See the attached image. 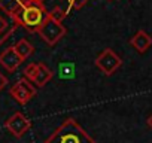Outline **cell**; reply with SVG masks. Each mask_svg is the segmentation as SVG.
<instances>
[{"instance_id":"cell-6","label":"cell","mask_w":152,"mask_h":143,"mask_svg":"<svg viewBox=\"0 0 152 143\" xmlns=\"http://www.w3.org/2000/svg\"><path fill=\"white\" fill-rule=\"evenodd\" d=\"M5 128L15 136L17 139H21L30 128H31V119H28L24 113L15 112L12 116H9L5 122Z\"/></svg>"},{"instance_id":"cell-1","label":"cell","mask_w":152,"mask_h":143,"mask_svg":"<svg viewBox=\"0 0 152 143\" xmlns=\"http://www.w3.org/2000/svg\"><path fill=\"white\" fill-rule=\"evenodd\" d=\"M11 12L18 27L21 26L31 33H37L39 27L48 15L43 3L36 0H18L17 6L11 9Z\"/></svg>"},{"instance_id":"cell-14","label":"cell","mask_w":152,"mask_h":143,"mask_svg":"<svg viewBox=\"0 0 152 143\" xmlns=\"http://www.w3.org/2000/svg\"><path fill=\"white\" fill-rule=\"evenodd\" d=\"M87 2H88V0H69V6H70V8H75V9H79V8H82Z\"/></svg>"},{"instance_id":"cell-7","label":"cell","mask_w":152,"mask_h":143,"mask_svg":"<svg viewBox=\"0 0 152 143\" xmlns=\"http://www.w3.org/2000/svg\"><path fill=\"white\" fill-rule=\"evenodd\" d=\"M18 24L14 20V15L11 9H8L2 2H0V45H2L12 33L17 30Z\"/></svg>"},{"instance_id":"cell-8","label":"cell","mask_w":152,"mask_h":143,"mask_svg":"<svg viewBox=\"0 0 152 143\" xmlns=\"http://www.w3.org/2000/svg\"><path fill=\"white\" fill-rule=\"evenodd\" d=\"M23 60L20 58V55L15 52L14 46L6 48L2 54H0V64H2L8 72H15L20 66H21Z\"/></svg>"},{"instance_id":"cell-11","label":"cell","mask_w":152,"mask_h":143,"mask_svg":"<svg viewBox=\"0 0 152 143\" xmlns=\"http://www.w3.org/2000/svg\"><path fill=\"white\" fill-rule=\"evenodd\" d=\"M14 49H15V52L20 55V58L24 61V60H27L33 52H34V46L27 40V39H20L15 45H14Z\"/></svg>"},{"instance_id":"cell-4","label":"cell","mask_w":152,"mask_h":143,"mask_svg":"<svg viewBox=\"0 0 152 143\" xmlns=\"http://www.w3.org/2000/svg\"><path fill=\"white\" fill-rule=\"evenodd\" d=\"M121 64H122V60H121L119 55H118L113 49H110V48L104 49V51L96 58V66L102 70V73L106 75V76H112L115 72L121 67Z\"/></svg>"},{"instance_id":"cell-5","label":"cell","mask_w":152,"mask_h":143,"mask_svg":"<svg viewBox=\"0 0 152 143\" xmlns=\"http://www.w3.org/2000/svg\"><path fill=\"white\" fill-rule=\"evenodd\" d=\"M9 94H11L20 104H27V103L37 94V90H36V87H34L28 79L23 78V79L17 81V82L11 87Z\"/></svg>"},{"instance_id":"cell-12","label":"cell","mask_w":152,"mask_h":143,"mask_svg":"<svg viewBox=\"0 0 152 143\" xmlns=\"http://www.w3.org/2000/svg\"><path fill=\"white\" fill-rule=\"evenodd\" d=\"M37 72H39V63H37V64H36V63H30V64H27V67L24 69V76H26V79H28V81L33 84V81L36 79Z\"/></svg>"},{"instance_id":"cell-10","label":"cell","mask_w":152,"mask_h":143,"mask_svg":"<svg viewBox=\"0 0 152 143\" xmlns=\"http://www.w3.org/2000/svg\"><path fill=\"white\" fill-rule=\"evenodd\" d=\"M54 78V72L43 63H39V72H37V75H36V79L33 81V85L36 88H42L45 87L51 79Z\"/></svg>"},{"instance_id":"cell-3","label":"cell","mask_w":152,"mask_h":143,"mask_svg":"<svg viewBox=\"0 0 152 143\" xmlns=\"http://www.w3.org/2000/svg\"><path fill=\"white\" fill-rule=\"evenodd\" d=\"M67 30L66 27L61 24V23H57L54 20H51L48 15L45 18V21L42 23V26L39 27L37 30V34L49 45V46H54L60 39H63L66 36Z\"/></svg>"},{"instance_id":"cell-13","label":"cell","mask_w":152,"mask_h":143,"mask_svg":"<svg viewBox=\"0 0 152 143\" xmlns=\"http://www.w3.org/2000/svg\"><path fill=\"white\" fill-rule=\"evenodd\" d=\"M66 15H67V11H64V9H61V8H54L51 12H48V17L51 18V20H54V21H57V23H63V20L66 18Z\"/></svg>"},{"instance_id":"cell-2","label":"cell","mask_w":152,"mask_h":143,"mask_svg":"<svg viewBox=\"0 0 152 143\" xmlns=\"http://www.w3.org/2000/svg\"><path fill=\"white\" fill-rule=\"evenodd\" d=\"M45 143H96V140L75 118H66L63 124L45 140Z\"/></svg>"},{"instance_id":"cell-17","label":"cell","mask_w":152,"mask_h":143,"mask_svg":"<svg viewBox=\"0 0 152 143\" xmlns=\"http://www.w3.org/2000/svg\"><path fill=\"white\" fill-rule=\"evenodd\" d=\"M36 2H42V3H43V0H36Z\"/></svg>"},{"instance_id":"cell-16","label":"cell","mask_w":152,"mask_h":143,"mask_svg":"<svg viewBox=\"0 0 152 143\" xmlns=\"http://www.w3.org/2000/svg\"><path fill=\"white\" fill-rule=\"evenodd\" d=\"M146 122H148V127H149V128L152 130V115H151V116L148 118V121H146Z\"/></svg>"},{"instance_id":"cell-9","label":"cell","mask_w":152,"mask_h":143,"mask_svg":"<svg viewBox=\"0 0 152 143\" xmlns=\"http://www.w3.org/2000/svg\"><path fill=\"white\" fill-rule=\"evenodd\" d=\"M130 45L140 54L146 52L151 46H152V37L145 31V30H139L131 39H130Z\"/></svg>"},{"instance_id":"cell-15","label":"cell","mask_w":152,"mask_h":143,"mask_svg":"<svg viewBox=\"0 0 152 143\" xmlns=\"http://www.w3.org/2000/svg\"><path fill=\"white\" fill-rule=\"evenodd\" d=\"M6 85H8V78L2 73V72H0V91H2Z\"/></svg>"}]
</instances>
